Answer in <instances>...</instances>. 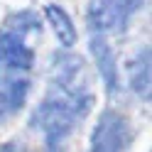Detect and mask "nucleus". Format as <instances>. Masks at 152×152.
Returning <instances> with one entry per match:
<instances>
[{
	"label": "nucleus",
	"instance_id": "nucleus-1",
	"mask_svg": "<svg viewBox=\"0 0 152 152\" xmlns=\"http://www.w3.org/2000/svg\"><path fill=\"white\" fill-rule=\"evenodd\" d=\"M91 106V93H71L59 86H54L52 93L37 110V123L47 137V145L56 147L59 142L74 130L76 120L86 115Z\"/></svg>",
	"mask_w": 152,
	"mask_h": 152
},
{
	"label": "nucleus",
	"instance_id": "nucleus-2",
	"mask_svg": "<svg viewBox=\"0 0 152 152\" xmlns=\"http://www.w3.org/2000/svg\"><path fill=\"white\" fill-rule=\"evenodd\" d=\"M140 5L142 0H91L88 17L98 32H118Z\"/></svg>",
	"mask_w": 152,
	"mask_h": 152
},
{
	"label": "nucleus",
	"instance_id": "nucleus-3",
	"mask_svg": "<svg viewBox=\"0 0 152 152\" xmlns=\"http://www.w3.org/2000/svg\"><path fill=\"white\" fill-rule=\"evenodd\" d=\"M128 120L120 113L108 110L96 123V130L91 137V152H123L128 145Z\"/></svg>",
	"mask_w": 152,
	"mask_h": 152
},
{
	"label": "nucleus",
	"instance_id": "nucleus-4",
	"mask_svg": "<svg viewBox=\"0 0 152 152\" xmlns=\"http://www.w3.org/2000/svg\"><path fill=\"white\" fill-rule=\"evenodd\" d=\"M27 88H30V81H27L25 71L0 66V115H10L17 108H22Z\"/></svg>",
	"mask_w": 152,
	"mask_h": 152
},
{
	"label": "nucleus",
	"instance_id": "nucleus-5",
	"mask_svg": "<svg viewBox=\"0 0 152 152\" xmlns=\"http://www.w3.org/2000/svg\"><path fill=\"white\" fill-rule=\"evenodd\" d=\"M0 66L15 71H27L32 66V49H27L25 37L10 30L0 32Z\"/></svg>",
	"mask_w": 152,
	"mask_h": 152
},
{
	"label": "nucleus",
	"instance_id": "nucleus-6",
	"mask_svg": "<svg viewBox=\"0 0 152 152\" xmlns=\"http://www.w3.org/2000/svg\"><path fill=\"white\" fill-rule=\"evenodd\" d=\"M128 76L132 91L140 98L152 101V49H142L128 61Z\"/></svg>",
	"mask_w": 152,
	"mask_h": 152
},
{
	"label": "nucleus",
	"instance_id": "nucleus-7",
	"mask_svg": "<svg viewBox=\"0 0 152 152\" xmlns=\"http://www.w3.org/2000/svg\"><path fill=\"white\" fill-rule=\"evenodd\" d=\"M91 49H93V56H96V64L101 69V76H103V81H106L108 91H115V59H113L110 47L96 37V39L91 42Z\"/></svg>",
	"mask_w": 152,
	"mask_h": 152
},
{
	"label": "nucleus",
	"instance_id": "nucleus-8",
	"mask_svg": "<svg viewBox=\"0 0 152 152\" xmlns=\"http://www.w3.org/2000/svg\"><path fill=\"white\" fill-rule=\"evenodd\" d=\"M47 20H49V25L54 27V32H56V37L61 39V44L71 47V44L76 42V30H74V22H71V17L66 15L61 7L49 5V7H47Z\"/></svg>",
	"mask_w": 152,
	"mask_h": 152
},
{
	"label": "nucleus",
	"instance_id": "nucleus-9",
	"mask_svg": "<svg viewBox=\"0 0 152 152\" xmlns=\"http://www.w3.org/2000/svg\"><path fill=\"white\" fill-rule=\"evenodd\" d=\"M0 152H27V150L20 145H5V147H0Z\"/></svg>",
	"mask_w": 152,
	"mask_h": 152
}]
</instances>
